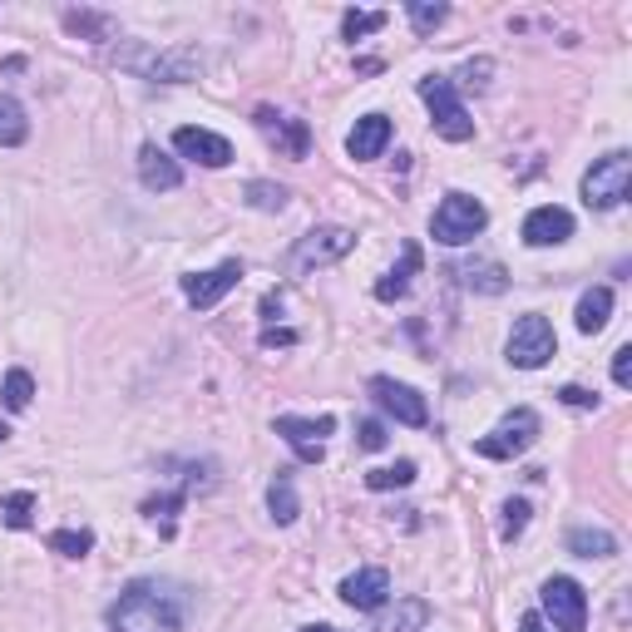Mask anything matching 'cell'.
Wrapping results in <instances>:
<instances>
[{
	"mask_svg": "<svg viewBox=\"0 0 632 632\" xmlns=\"http://www.w3.org/2000/svg\"><path fill=\"white\" fill-rule=\"evenodd\" d=\"M183 593L173 583L139 579L119 593V603L109 608V628L114 632H183Z\"/></svg>",
	"mask_w": 632,
	"mask_h": 632,
	"instance_id": "6da1fadb",
	"label": "cell"
},
{
	"mask_svg": "<svg viewBox=\"0 0 632 632\" xmlns=\"http://www.w3.org/2000/svg\"><path fill=\"white\" fill-rule=\"evenodd\" d=\"M109 60L139 79H153V85H188L203 70V50L198 45H169V50H159L149 40H119Z\"/></svg>",
	"mask_w": 632,
	"mask_h": 632,
	"instance_id": "7a4b0ae2",
	"label": "cell"
},
{
	"mask_svg": "<svg viewBox=\"0 0 632 632\" xmlns=\"http://www.w3.org/2000/svg\"><path fill=\"white\" fill-rule=\"evenodd\" d=\"M420 99H425L430 124H435L439 139H450V144L474 139V119H470V109L460 104V95H455L450 75H425L420 79Z\"/></svg>",
	"mask_w": 632,
	"mask_h": 632,
	"instance_id": "3957f363",
	"label": "cell"
},
{
	"mask_svg": "<svg viewBox=\"0 0 632 632\" xmlns=\"http://www.w3.org/2000/svg\"><path fill=\"white\" fill-rule=\"evenodd\" d=\"M632 194V159L622 149L603 153V159H593V169L583 173V203L593 208V213H608V208H618L622 198Z\"/></svg>",
	"mask_w": 632,
	"mask_h": 632,
	"instance_id": "277c9868",
	"label": "cell"
},
{
	"mask_svg": "<svg viewBox=\"0 0 632 632\" xmlns=\"http://www.w3.org/2000/svg\"><path fill=\"white\" fill-rule=\"evenodd\" d=\"M534 439H538V410L515 406L490 435L474 439V455H480V460H515V455H524Z\"/></svg>",
	"mask_w": 632,
	"mask_h": 632,
	"instance_id": "5b68a950",
	"label": "cell"
},
{
	"mask_svg": "<svg viewBox=\"0 0 632 632\" xmlns=\"http://www.w3.org/2000/svg\"><path fill=\"white\" fill-rule=\"evenodd\" d=\"M484 223H490V213H484L480 198L445 194V203H439L435 218H430V233H435V243H445V247H464L484 233Z\"/></svg>",
	"mask_w": 632,
	"mask_h": 632,
	"instance_id": "8992f818",
	"label": "cell"
},
{
	"mask_svg": "<svg viewBox=\"0 0 632 632\" xmlns=\"http://www.w3.org/2000/svg\"><path fill=\"white\" fill-rule=\"evenodd\" d=\"M509 365H519V371H538V365L554 361L558 351V336L554 326H548V317H538V311H524L515 322V332H509Z\"/></svg>",
	"mask_w": 632,
	"mask_h": 632,
	"instance_id": "52a82bcc",
	"label": "cell"
},
{
	"mask_svg": "<svg viewBox=\"0 0 632 632\" xmlns=\"http://www.w3.org/2000/svg\"><path fill=\"white\" fill-rule=\"evenodd\" d=\"M538 603H544V618L554 622V632H583L588 628V593L573 579L554 573V579L538 588Z\"/></svg>",
	"mask_w": 632,
	"mask_h": 632,
	"instance_id": "ba28073f",
	"label": "cell"
},
{
	"mask_svg": "<svg viewBox=\"0 0 632 632\" xmlns=\"http://www.w3.org/2000/svg\"><path fill=\"white\" fill-rule=\"evenodd\" d=\"M351 247H356L351 227H311V233L297 237V247H292V268H297V272L332 268V262H342Z\"/></svg>",
	"mask_w": 632,
	"mask_h": 632,
	"instance_id": "9c48e42d",
	"label": "cell"
},
{
	"mask_svg": "<svg viewBox=\"0 0 632 632\" xmlns=\"http://www.w3.org/2000/svg\"><path fill=\"white\" fill-rule=\"evenodd\" d=\"M371 396H375V406L386 410V416H396L400 425H430V406H425V396H420L416 386H406V381L375 375V381H371Z\"/></svg>",
	"mask_w": 632,
	"mask_h": 632,
	"instance_id": "30bf717a",
	"label": "cell"
},
{
	"mask_svg": "<svg viewBox=\"0 0 632 632\" xmlns=\"http://www.w3.org/2000/svg\"><path fill=\"white\" fill-rule=\"evenodd\" d=\"M252 124H258V129L268 134V144L282 153V159H307V153H311V129H307V119L277 114V109H258V114H252Z\"/></svg>",
	"mask_w": 632,
	"mask_h": 632,
	"instance_id": "8fae6325",
	"label": "cell"
},
{
	"mask_svg": "<svg viewBox=\"0 0 632 632\" xmlns=\"http://www.w3.org/2000/svg\"><path fill=\"white\" fill-rule=\"evenodd\" d=\"M277 430L282 439H287L292 450H297V460L301 464H322V455H326V435L336 430V420L332 416H322V420H297V416H277Z\"/></svg>",
	"mask_w": 632,
	"mask_h": 632,
	"instance_id": "7c38bea8",
	"label": "cell"
},
{
	"mask_svg": "<svg viewBox=\"0 0 632 632\" xmlns=\"http://www.w3.org/2000/svg\"><path fill=\"white\" fill-rule=\"evenodd\" d=\"M237 282H243V262H218V268H208V272H188V277H183V297H188V307L208 311V307H218Z\"/></svg>",
	"mask_w": 632,
	"mask_h": 632,
	"instance_id": "4fadbf2b",
	"label": "cell"
},
{
	"mask_svg": "<svg viewBox=\"0 0 632 632\" xmlns=\"http://www.w3.org/2000/svg\"><path fill=\"white\" fill-rule=\"evenodd\" d=\"M173 149H178L183 159L203 163V169H227V163H233V144L213 129H198V124H183V129L173 134Z\"/></svg>",
	"mask_w": 632,
	"mask_h": 632,
	"instance_id": "5bb4252c",
	"label": "cell"
},
{
	"mask_svg": "<svg viewBox=\"0 0 632 632\" xmlns=\"http://www.w3.org/2000/svg\"><path fill=\"white\" fill-rule=\"evenodd\" d=\"M391 598V573L386 568H356L351 579L342 583V603L356 612H375V608H386Z\"/></svg>",
	"mask_w": 632,
	"mask_h": 632,
	"instance_id": "9a60e30c",
	"label": "cell"
},
{
	"mask_svg": "<svg viewBox=\"0 0 632 632\" xmlns=\"http://www.w3.org/2000/svg\"><path fill=\"white\" fill-rule=\"evenodd\" d=\"M568 237H573V213H568V208L544 203L524 218V243L529 247H558V243H568Z\"/></svg>",
	"mask_w": 632,
	"mask_h": 632,
	"instance_id": "2e32d148",
	"label": "cell"
},
{
	"mask_svg": "<svg viewBox=\"0 0 632 632\" xmlns=\"http://www.w3.org/2000/svg\"><path fill=\"white\" fill-rule=\"evenodd\" d=\"M386 144H391V119H386V114L356 119V129L346 134V153H351L356 163L381 159V153H386Z\"/></svg>",
	"mask_w": 632,
	"mask_h": 632,
	"instance_id": "e0dca14e",
	"label": "cell"
},
{
	"mask_svg": "<svg viewBox=\"0 0 632 632\" xmlns=\"http://www.w3.org/2000/svg\"><path fill=\"white\" fill-rule=\"evenodd\" d=\"M139 183L149 188V194H173V188L183 183L178 159H169L159 144H144L139 149Z\"/></svg>",
	"mask_w": 632,
	"mask_h": 632,
	"instance_id": "ac0fdd59",
	"label": "cell"
},
{
	"mask_svg": "<svg viewBox=\"0 0 632 632\" xmlns=\"http://www.w3.org/2000/svg\"><path fill=\"white\" fill-rule=\"evenodd\" d=\"M420 268H425V252H420V243H406V247H400V262L381 282H375V301H400L410 292V277H416Z\"/></svg>",
	"mask_w": 632,
	"mask_h": 632,
	"instance_id": "d6986e66",
	"label": "cell"
},
{
	"mask_svg": "<svg viewBox=\"0 0 632 632\" xmlns=\"http://www.w3.org/2000/svg\"><path fill=\"white\" fill-rule=\"evenodd\" d=\"M460 282L470 292H480V297H499L504 287H509V272L499 268V262H490V258H474V262H460Z\"/></svg>",
	"mask_w": 632,
	"mask_h": 632,
	"instance_id": "ffe728a7",
	"label": "cell"
},
{
	"mask_svg": "<svg viewBox=\"0 0 632 632\" xmlns=\"http://www.w3.org/2000/svg\"><path fill=\"white\" fill-rule=\"evenodd\" d=\"M612 317V287H588L579 297V311H573V322H579L583 336H598Z\"/></svg>",
	"mask_w": 632,
	"mask_h": 632,
	"instance_id": "44dd1931",
	"label": "cell"
},
{
	"mask_svg": "<svg viewBox=\"0 0 632 632\" xmlns=\"http://www.w3.org/2000/svg\"><path fill=\"white\" fill-rule=\"evenodd\" d=\"M65 30L104 45V40H114V35H119V25H114V15H104V11H65Z\"/></svg>",
	"mask_w": 632,
	"mask_h": 632,
	"instance_id": "7402d4cb",
	"label": "cell"
},
{
	"mask_svg": "<svg viewBox=\"0 0 632 632\" xmlns=\"http://www.w3.org/2000/svg\"><path fill=\"white\" fill-rule=\"evenodd\" d=\"M268 509L277 524H297L301 515V504H297V484H292V470H277V480H272L268 490Z\"/></svg>",
	"mask_w": 632,
	"mask_h": 632,
	"instance_id": "603a6c76",
	"label": "cell"
},
{
	"mask_svg": "<svg viewBox=\"0 0 632 632\" xmlns=\"http://www.w3.org/2000/svg\"><path fill=\"white\" fill-rule=\"evenodd\" d=\"M568 554L579 558H612L618 554V538L608 529H568Z\"/></svg>",
	"mask_w": 632,
	"mask_h": 632,
	"instance_id": "cb8c5ba5",
	"label": "cell"
},
{
	"mask_svg": "<svg viewBox=\"0 0 632 632\" xmlns=\"http://www.w3.org/2000/svg\"><path fill=\"white\" fill-rule=\"evenodd\" d=\"M30 139V119L15 99H0V149H21Z\"/></svg>",
	"mask_w": 632,
	"mask_h": 632,
	"instance_id": "d4e9b609",
	"label": "cell"
},
{
	"mask_svg": "<svg viewBox=\"0 0 632 632\" xmlns=\"http://www.w3.org/2000/svg\"><path fill=\"white\" fill-rule=\"evenodd\" d=\"M425 622H430V603H425V598H406L375 632H420Z\"/></svg>",
	"mask_w": 632,
	"mask_h": 632,
	"instance_id": "484cf974",
	"label": "cell"
},
{
	"mask_svg": "<svg viewBox=\"0 0 632 632\" xmlns=\"http://www.w3.org/2000/svg\"><path fill=\"white\" fill-rule=\"evenodd\" d=\"M243 198H247V203H252V208H258V213H282L292 194H287V188H282V183L252 178V183H247V188H243Z\"/></svg>",
	"mask_w": 632,
	"mask_h": 632,
	"instance_id": "4316f807",
	"label": "cell"
},
{
	"mask_svg": "<svg viewBox=\"0 0 632 632\" xmlns=\"http://www.w3.org/2000/svg\"><path fill=\"white\" fill-rule=\"evenodd\" d=\"M406 484H416V464H410V460H396V464H386V470H371V474H365V490H375V494L406 490Z\"/></svg>",
	"mask_w": 632,
	"mask_h": 632,
	"instance_id": "83f0119b",
	"label": "cell"
},
{
	"mask_svg": "<svg viewBox=\"0 0 632 632\" xmlns=\"http://www.w3.org/2000/svg\"><path fill=\"white\" fill-rule=\"evenodd\" d=\"M410 25H416V35H435L439 25L450 21V5H430V0H410L406 5Z\"/></svg>",
	"mask_w": 632,
	"mask_h": 632,
	"instance_id": "f1b7e54d",
	"label": "cell"
},
{
	"mask_svg": "<svg viewBox=\"0 0 632 632\" xmlns=\"http://www.w3.org/2000/svg\"><path fill=\"white\" fill-rule=\"evenodd\" d=\"M183 504H188V494L173 490V494H159V499H144V515H149L163 534H173V515H178Z\"/></svg>",
	"mask_w": 632,
	"mask_h": 632,
	"instance_id": "f546056e",
	"label": "cell"
},
{
	"mask_svg": "<svg viewBox=\"0 0 632 632\" xmlns=\"http://www.w3.org/2000/svg\"><path fill=\"white\" fill-rule=\"evenodd\" d=\"M0 400H5V410H30V400H35L30 371H11V375H5V386H0Z\"/></svg>",
	"mask_w": 632,
	"mask_h": 632,
	"instance_id": "4dcf8cb0",
	"label": "cell"
},
{
	"mask_svg": "<svg viewBox=\"0 0 632 632\" xmlns=\"http://www.w3.org/2000/svg\"><path fill=\"white\" fill-rule=\"evenodd\" d=\"M50 548L54 554H65V558H85L89 548H95V534H89V529H54Z\"/></svg>",
	"mask_w": 632,
	"mask_h": 632,
	"instance_id": "1f68e13d",
	"label": "cell"
},
{
	"mask_svg": "<svg viewBox=\"0 0 632 632\" xmlns=\"http://www.w3.org/2000/svg\"><path fill=\"white\" fill-rule=\"evenodd\" d=\"M524 529H529V504L524 499H504V509H499V538H504V544H515Z\"/></svg>",
	"mask_w": 632,
	"mask_h": 632,
	"instance_id": "d6a6232c",
	"label": "cell"
},
{
	"mask_svg": "<svg viewBox=\"0 0 632 632\" xmlns=\"http://www.w3.org/2000/svg\"><path fill=\"white\" fill-rule=\"evenodd\" d=\"M0 515H5V524L11 529H30V515H35V494L21 490V494H5L0 499Z\"/></svg>",
	"mask_w": 632,
	"mask_h": 632,
	"instance_id": "836d02e7",
	"label": "cell"
},
{
	"mask_svg": "<svg viewBox=\"0 0 632 632\" xmlns=\"http://www.w3.org/2000/svg\"><path fill=\"white\" fill-rule=\"evenodd\" d=\"M381 25H386V11H346V15H342V35H346V40L375 35Z\"/></svg>",
	"mask_w": 632,
	"mask_h": 632,
	"instance_id": "e575fe53",
	"label": "cell"
},
{
	"mask_svg": "<svg viewBox=\"0 0 632 632\" xmlns=\"http://www.w3.org/2000/svg\"><path fill=\"white\" fill-rule=\"evenodd\" d=\"M490 75H494V60H470V65L460 70V79H464V85H474V89L490 85Z\"/></svg>",
	"mask_w": 632,
	"mask_h": 632,
	"instance_id": "d590c367",
	"label": "cell"
},
{
	"mask_svg": "<svg viewBox=\"0 0 632 632\" xmlns=\"http://www.w3.org/2000/svg\"><path fill=\"white\" fill-rule=\"evenodd\" d=\"M361 450H381L386 445V425L381 420H361V439H356Z\"/></svg>",
	"mask_w": 632,
	"mask_h": 632,
	"instance_id": "8d00e7d4",
	"label": "cell"
},
{
	"mask_svg": "<svg viewBox=\"0 0 632 632\" xmlns=\"http://www.w3.org/2000/svg\"><path fill=\"white\" fill-rule=\"evenodd\" d=\"M612 381H618V386H632V346H618V351H612Z\"/></svg>",
	"mask_w": 632,
	"mask_h": 632,
	"instance_id": "74e56055",
	"label": "cell"
},
{
	"mask_svg": "<svg viewBox=\"0 0 632 632\" xmlns=\"http://www.w3.org/2000/svg\"><path fill=\"white\" fill-rule=\"evenodd\" d=\"M558 400H563V406H573V410H593V406H598V396H593V391H583V386H563V391H558Z\"/></svg>",
	"mask_w": 632,
	"mask_h": 632,
	"instance_id": "f35d334b",
	"label": "cell"
},
{
	"mask_svg": "<svg viewBox=\"0 0 632 632\" xmlns=\"http://www.w3.org/2000/svg\"><path fill=\"white\" fill-rule=\"evenodd\" d=\"M292 342H297V332H272V326L262 332V346H292Z\"/></svg>",
	"mask_w": 632,
	"mask_h": 632,
	"instance_id": "ab89813d",
	"label": "cell"
},
{
	"mask_svg": "<svg viewBox=\"0 0 632 632\" xmlns=\"http://www.w3.org/2000/svg\"><path fill=\"white\" fill-rule=\"evenodd\" d=\"M519 632H544V618H538V612H529V618L519 622Z\"/></svg>",
	"mask_w": 632,
	"mask_h": 632,
	"instance_id": "60d3db41",
	"label": "cell"
},
{
	"mask_svg": "<svg viewBox=\"0 0 632 632\" xmlns=\"http://www.w3.org/2000/svg\"><path fill=\"white\" fill-rule=\"evenodd\" d=\"M301 632H336V628H322V622H317V628H301Z\"/></svg>",
	"mask_w": 632,
	"mask_h": 632,
	"instance_id": "b9f144b4",
	"label": "cell"
},
{
	"mask_svg": "<svg viewBox=\"0 0 632 632\" xmlns=\"http://www.w3.org/2000/svg\"><path fill=\"white\" fill-rule=\"evenodd\" d=\"M5 439H11V430H5V425H0V445H5Z\"/></svg>",
	"mask_w": 632,
	"mask_h": 632,
	"instance_id": "7bdbcfd3",
	"label": "cell"
}]
</instances>
